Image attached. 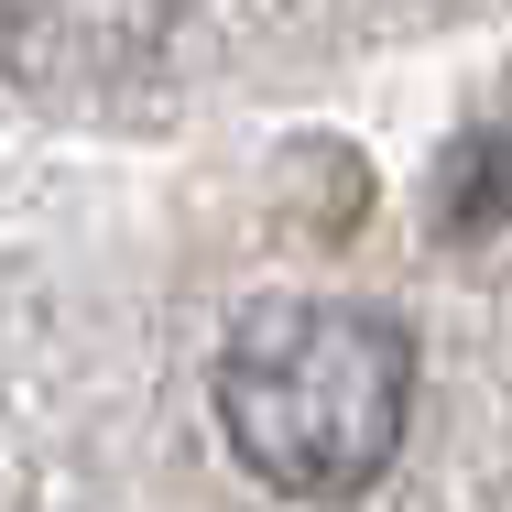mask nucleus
<instances>
[{
	"label": "nucleus",
	"instance_id": "nucleus-1",
	"mask_svg": "<svg viewBox=\"0 0 512 512\" xmlns=\"http://www.w3.org/2000/svg\"><path fill=\"white\" fill-rule=\"evenodd\" d=\"M414 414V338L382 306L349 295H273L229 327L218 349V425L229 447L295 491V502H349L393 469Z\"/></svg>",
	"mask_w": 512,
	"mask_h": 512
},
{
	"label": "nucleus",
	"instance_id": "nucleus-2",
	"mask_svg": "<svg viewBox=\"0 0 512 512\" xmlns=\"http://www.w3.org/2000/svg\"><path fill=\"white\" fill-rule=\"evenodd\" d=\"M175 0H0V44L33 88H120L164 55Z\"/></svg>",
	"mask_w": 512,
	"mask_h": 512
},
{
	"label": "nucleus",
	"instance_id": "nucleus-3",
	"mask_svg": "<svg viewBox=\"0 0 512 512\" xmlns=\"http://www.w3.org/2000/svg\"><path fill=\"white\" fill-rule=\"evenodd\" d=\"M512 218V131H469L447 153V186H436V229L447 240H480Z\"/></svg>",
	"mask_w": 512,
	"mask_h": 512
}]
</instances>
